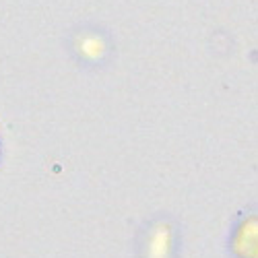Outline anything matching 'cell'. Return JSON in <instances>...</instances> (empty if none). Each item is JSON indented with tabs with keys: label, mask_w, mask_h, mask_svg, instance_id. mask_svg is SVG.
Masks as SVG:
<instances>
[{
	"label": "cell",
	"mask_w": 258,
	"mask_h": 258,
	"mask_svg": "<svg viewBox=\"0 0 258 258\" xmlns=\"http://www.w3.org/2000/svg\"><path fill=\"white\" fill-rule=\"evenodd\" d=\"M112 52V39L97 27H81L71 37V54L81 67L99 69L110 60Z\"/></svg>",
	"instance_id": "cell-1"
}]
</instances>
